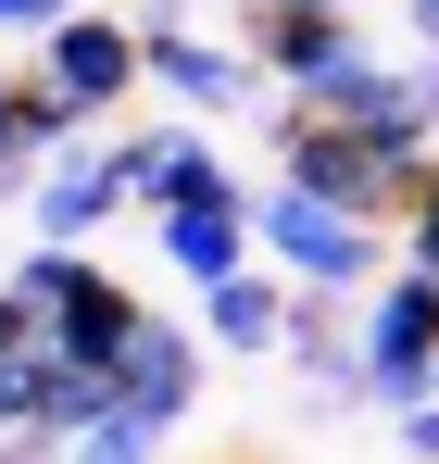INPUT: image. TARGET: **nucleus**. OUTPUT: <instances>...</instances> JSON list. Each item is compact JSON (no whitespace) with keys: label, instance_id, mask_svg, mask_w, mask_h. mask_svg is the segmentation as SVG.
Instances as JSON below:
<instances>
[{"label":"nucleus","instance_id":"f257e3e1","mask_svg":"<svg viewBox=\"0 0 439 464\" xmlns=\"http://www.w3.org/2000/svg\"><path fill=\"white\" fill-rule=\"evenodd\" d=\"M13 289L38 302L51 352H75V364H126V339L151 326V314H139V289H126L113 264H88V238H38V251L13 264Z\"/></svg>","mask_w":439,"mask_h":464},{"label":"nucleus","instance_id":"f03ea898","mask_svg":"<svg viewBox=\"0 0 439 464\" xmlns=\"http://www.w3.org/2000/svg\"><path fill=\"white\" fill-rule=\"evenodd\" d=\"M239 51L289 88V101H339V76L376 63L365 25H352V13H314V0H251V13H239Z\"/></svg>","mask_w":439,"mask_h":464},{"label":"nucleus","instance_id":"7ed1b4c3","mask_svg":"<svg viewBox=\"0 0 439 464\" xmlns=\"http://www.w3.org/2000/svg\"><path fill=\"white\" fill-rule=\"evenodd\" d=\"M251 227H264V251L289 264L301 289H365L376 276V214H352V201H314V188H264L251 201Z\"/></svg>","mask_w":439,"mask_h":464},{"label":"nucleus","instance_id":"20e7f679","mask_svg":"<svg viewBox=\"0 0 439 464\" xmlns=\"http://www.w3.org/2000/svg\"><path fill=\"white\" fill-rule=\"evenodd\" d=\"M352 326H365V401L402 414V401H427V389H439V276L402 264L389 289H365Z\"/></svg>","mask_w":439,"mask_h":464},{"label":"nucleus","instance_id":"39448f33","mask_svg":"<svg viewBox=\"0 0 439 464\" xmlns=\"http://www.w3.org/2000/svg\"><path fill=\"white\" fill-rule=\"evenodd\" d=\"M25 76H51L75 113L101 126V113H126V101L151 88V38L126 25V13H63V25L38 38V63H25Z\"/></svg>","mask_w":439,"mask_h":464},{"label":"nucleus","instance_id":"423d86ee","mask_svg":"<svg viewBox=\"0 0 439 464\" xmlns=\"http://www.w3.org/2000/svg\"><path fill=\"white\" fill-rule=\"evenodd\" d=\"M126 201H139V176H126V139H101V126L25 176V227H38V238H101Z\"/></svg>","mask_w":439,"mask_h":464},{"label":"nucleus","instance_id":"0eeeda50","mask_svg":"<svg viewBox=\"0 0 439 464\" xmlns=\"http://www.w3.org/2000/svg\"><path fill=\"white\" fill-rule=\"evenodd\" d=\"M277 176L314 188V201H352V214H402V201H389V163L365 151V126H339V113H314V101L277 113Z\"/></svg>","mask_w":439,"mask_h":464},{"label":"nucleus","instance_id":"6e6552de","mask_svg":"<svg viewBox=\"0 0 439 464\" xmlns=\"http://www.w3.org/2000/svg\"><path fill=\"white\" fill-rule=\"evenodd\" d=\"M139 38H151V88H163L176 113H239L251 76H264L251 51H226V38H201V25H139Z\"/></svg>","mask_w":439,"mask_h":464},{"label":"nucleus","instance_id":"1a4fd4ad","mask_svg":"<svg viewBox=\"0 0 439 464\" xmlns=\"http://www.w3.org/2000/svg\"><path fill=\"white\" fill-rule=\"evenodd\" d=\"M126 176H139V201H151V214H239V201H251V188H239V176H226V163L189 139V126H151V139H126Z\"/></svg>","mask_w":439,"mask_h":464},{"label":"nucleus","instance_id":"9d476101","mask_svg":"<svg viewBox=\"0 0 439 464\" xmlns=\"http://www.w3.org/2000/svg\"><path fill=\"white\" fill-rule=\"evenodd\" d=\"M113 389H126V414H151V427H163V440H176V427H189V414H201V339H189V326H163V314H151L139 339H126V364H113Z\"/></svg>","mask_w":439,"mask_h":464},{"label":"nucleus","instance_id":"9b49d317","mask_svg":"<svg viewBox=\"0 0 439 464\" xmlns=\"http://www.w3.org/2000/svg\"><path fill=\"white\" fill-rule=\"evenodd\" d=\"M201 339L214 352H289V276H264V264H239L201 289Z\"/></svg>","mask_w":439,"mask_h":464},{"label":"nucleus","instance_id":"f8f14e48","mask_svg":"<svg viewBox=\"0 0 439 464\" xmlns=\"http://www.w3.org/2000/svg\"><path fill=\"white\" fill-rule=\"evenodd\" d=\"M352 289H289V364L314 389H365V326H339Z\"/></svg>","mask_w":439,"mask_h":464},{"label":"nucleus","instance_id":"ddd939ff","mask_svg":"<svg viewBox=\"0 0 439 464\" xmlns=\"http://www.w3.org/2000/svg\"><path fill=\"white\" fill-rule=\"evenodd\" d=\"M151 238H163V264H176V276H201V289H214V276H239V264H251V201H239V214H151Z\"/></svg>","mask_w":439,"mask_h":464},{"label":"nucleus","instance_id":"4468645a","mask_svg":"<svg viewBox=\"0 0 439 464\" xmlns=\"http://www.w3.org/2000/svg\"><path fill=\"white\" fill-rule=\"evenodd\" d=\"M126 389H113V364H75V352H38V440H88L101 414H113Z\"/></svg>","mask_w":439,"mask_h":464},{"label":"nucleus","instance_id":"2eb2a0df","mask_svg":"<svg viewBox=\"0 0 439 464\" xmlns=\"http://www.w3.org/2000/svg\"><path fill=\"white\" fill-rule=\"evenodd\" d=\"M13 126H25V151H38V163H51V151H75V139H88V113H75V101H63V88H51V76H25V88H13Z\"/></svg>","mask_w":439,"mask_h":464},{"label":"nucleus","instance_id":"dca6fc26","mask_svg":"<svg viewBox=\"0 0 439 464\" xmlns=\"http://www.w3.org/2000/svg\"><path fill=\"white\" fill-rule=\"evenodd\" d=\"M151 452H163V427H151V414H126V401H113L88 440H63V464H151Z\"/></svg>","mask_w":439,"mask_h":464},{"label":"nucleus","instance_id":"f3484780","mask_svg":"<svg viewBox=\"0 0 439 464\" xmlns=\"http://www.w3.org/2000/svg\"><path fill=\"white\" fill-rule=\"evenodd\" d=\"M402 264H415V276H439V176L415 188V214H402Z\"/></svg>","mask_w":439,"mask_h":464},{"label":"nucleus","instance_id":"a211bd4d","mask_svg":"<svg viewBox=\"0 0 439 464\" xmlns=\"http://www.w3.org/2000/svg\"><path fill=\"white\" fill-rule=\"evenodd\" d=\"M38 352H51V339H38ZM38 352H25V364H0V440H13V427H38Z\"/></svg>","mask_w":439,"mask_h":464},{"label":"nucleus","instance_id":"6ab92c4d","mask_svg":"<svg viewBox=\"0 0 439 464\" xmlns=\"http://www.w3.org/2000/svg\"><path fill=\"white\" fill-rule=\"evenodd\" d=\"M38 339H51V326H38V302H25V289H13V276H0V364H25V352H38Z\"/></svg>","mask_w":439,"mask_h":464},{"label":"nucleus","instance_id":"aec40b11","mask_svg":"<svg viewBox=\"0 0 439 464\" xmlns=\"http://www.w3.org/2000/svg\"><path fill=\"white\" fill-rule=\"evenodd\" d=\"M63 13H75V0H0V38H51Z\"/></svg>","mask_w":439,"mask_h":464},{"label":"nucleus","instance_id":"412c9836","mask_svg":"<svg viewBox=\"0 0 439 464\" xmlns=\"http://www.w3.org/2000/svg\"><path fill=\"white\" fill-rule=\"evenodd\" d=\"M402 452H415V464H439V389H427V401H402Z\"/></svg>","mask_w":439,"mask_h":464},{"label":"nucleus","instance_id":"4be33fe9","mask_svg":"<svg viewBox=\"0 0 439 464\" xmlns=\"http://www.w3.org/2000/svg\"><path fill=\"white\" fill-rule=\"evenodd\" d=\"M38 176V151H25V126H0V188H25Z\"/></svg>","mask_w":439,"mask_h":464},{"label":"nucleus","instance_id":"5701e85b","mask_svg":"<svg viewBox=\"0 0 439 464\" xmlns=\"http://www.w3.org/2000/svg\"><path fill=\"white\" fill-rule=\"evenodd\" d=\"M402 25H415V51H439V0H402Z\"/></svg>","mask_w":439,"mask_h":464},{"label":"nucleus","instance_id":"b1692460","mask_svg":"<svg viewBox=\"0 0 439 464\" xmlns=\"http://www.w3.org/2000/svg\"><path fill=\"white\" fill-rule=\"evenodd\" d=\"M13 88H25V76H0V126H13Z\"/></svg>","mask_w":439,"mask_h":464},{"label":"nucleus","instance_id":"393cba45","mask_svg":"<svg viewBox=\"0 0 439 464\" xmlns=\"http://www.w3.org/2000/svg\"><path fill=\"white\" fill-rule=\"evenodd\" d=\"M314 13H365V0H314Z\"/></svg>","mask_w":439,"mask_h":464}]
</instances>
